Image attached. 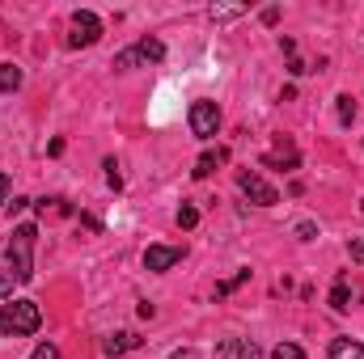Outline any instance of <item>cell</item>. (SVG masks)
Wrapping results in <instances>:
<instances>
[{"mask_svg":"<svg viewBox=\"0 0 364 359\" xmlns=\"http://www.w3.org/2000/svg\"><path fill=\"white\" fill-rule=\"evenodd\" d=\"M216 359H263V351H259V343H250V338H229V343H220Z\"/></svg>","mask_w":364,"mask_h":359,"instance_id":"obj_9","label":"cell"},{"mask_svg":"<svg viewBox=\"0 0 364 359\" xmlns=\"http://www.w3.org/2000/svg\"><path fill=\"white\" fill-rule=\"evenodd\" d=\"M195 224H199V211H195L191 203H182L178 207V228H195Z\"/></svg>","mask_w":364,"mask_h":359,"instance_id":"obj_16","label":"cell"},{"mask_svg":"<svg viewBox=\"0 0 364 359\" xmlns=\"http://www.w3.org/2000/svg\"><path fill=\"white\" fill-rule=\"evenodd\" d=\"M161 60H166V43H161V38H140L136 47H127V51L114 55V68L127 72V68H136V64H161Z\"/></svg>","mask_w":364,"mask_h":359,"instance_id":"obj_3","label":"cell"},{"mask_svg":"<svg viewBox=\"0 0 364 359\" xmlns=\"http://www.w3.org/2000/svg\"><path fill=\"white\" fill-rule=\"evenodd\" d=\"M272 359H305V351H301L296 343H279V347L272 351Z\"/></svg>","mask_w":364,"mask_h":359,"instance_id":"obj_15","label":"cell"},{"mask_svg":"<svg viewBox=\"0 0 364 359\" xmlns=\"http://www.w3.org/2000/svg\"><path fill=\"white\" fill-rule=\"evenodd\" d=\"M13 283H17V279H13V275L4 270V275H0V296H9V292H13Z\"/></svg>","mask_w":364,"mask_h":359,"instance_id":"obj_22","label":"cell"},{"mask_svg":"<svg viewBox=\"0 0 364 359\" xmlns=\"http://www.w3.org/2000/svg\"><path fill=\"white\" fill-rule=\"evenodd\" d=\"M106 182H110V186H114V190H119V186H123V178H119V165H114V161H106Z\"/></svg>","mask_w":364,"mask_h":359,"instance_id":"obj_21","label":"cell"},{"mask_svg":"<svg viewBox=\"0 0 364 359\" xmlns=\"http://www.w3.org/2000/svg\"><path fill=\"white\" fill-rule=\"evenodd\" d=\"M263 165H284V170H292V165H296V153L288 148V153H275V157H263Z\"/></svg>","mask_w":364,"mask_h":359,"instance_id":"obj_18","label":"cell"},{"mask_svg":"<svg viewBox=\"0 0 364 359\" xmlns=\"http://www.w3.org/2000/svg\"><path fill=\"white\" fill-rule=\"evenodd\" d=\"M242 13H246L242 4H212V9H208L212 21H233V17H242Z\"/></svg>","mask_w":364,"mask_h":359,"instance_id":"obj_14","label":"cell"},{"mask_svg":"<svg viewBox=\"0 0 364 359\" xmlns=\"http://www.w3.org/2000/svg\"><path fill=\"white\" fill-rule=\"evenodd\" d=\"M13 89H21V68L17 64H4L0 68V93H13Z\"/></svg>","mask_w":364,"mask_h":359,"instance_id":"obj_13","label":"cell"},{"mask_svg":"<svg viewBox=\"0 0 364 359\" xmlns=\"http://www.w3.org/2000/svg\"><path fill=\"white\" fill-rule=\"evenodd\" d=\"M237 190H242L250 203H259V207H275V203H279V190H275L263 174H255V170H237Z\"/></svg>","mask_w":364,"mask_h":359,"instance_id":"obj_4","label":"cell"},{"mask_svg":"<svg viewBox=\"0 0 364 359\" xmlns=\"http://www.w3.org/2000/svg\"><path fill=\"white\" fill-rule=\"evenodd\" d=\"M225 161H229V153H225V148H216V153H203V157L195 161V170H191V174H195V178H208V174H212L216 165H225Z\"/></svg>","mask_w":364,"mask_h":359,"instance_id":"obj_12","label":"cell"},{"mask_svg":"<svg viewBox=\"0 0 364 359\" xmlns=\"http://www.w3.org/2000/svg\"><path fill=\"white\" fill-rule=\"evenodd\" d=\"M97 38H102V21H97V13H90V9L73 13V21H68V47L81 51V47H93Z\"/></svg>","mask_w":364,"mask_h":359,"instance_id":"obj_5","label":"cell"},{"mask_svg":"<svg viewBox=\"0 0 364 359\" xmlns=\"http://www.w3.org/2000/svg\"><path fill=\"white\" fill-rule=\"evenodd\" d=\"M191 131L199 136V140H212L216 131H220V106L216 101H208V97H199V101H191Z\"/></svg>","mask_w":364,"mask_h":359,"instance_id":"obj_6","label":"cell"},{"mask_svg":"<svg viewBox=\"0 0 364 359\" xmlns=\"http://www.w3.org/2000/svg\"><path fill=\"white\" fill-rule=\"evenodd\" d=\"M136 347H140V338H136L132 330H119V334H110V338L102 343V351H106V355H110V359L127 355V351H136Z\"/></svg>","mask_w":364,"mask_h":359,"instance_id":"obj_10","label":"cell"},{"mask_svg":"<svg viewBox=\"0 0 364 359\" xmlns=\"http://www.w3.org/2000/svg\"><path fill=\"white\" fill-rule=\"evenodd\" d=\"M9 190H13V182H9V174H4V170H0V203L9 199Z\"/></svg>","mask_w":364,"mask_h":359,"instance_id":"obj_24","label":"cell"},{"mask_svg":"<svg viewBox=\"0 0 364 359\" xmlns=\"http://www.w3.org/2000/svg\"><path fill=\"white\" fill-rule=\"evenodd\" d=\"M170 359H199V351H195V347H178Z\"/></svg>","mask_w":364,"mask_h":359,"instance_id":"obj_25","label":"cell"},{"mask_svg":"<svg viewBox=\"0 0 364 359\" xmlns=\"http://www.w3.org/2000/svg\"><path fill=\"white\" fill-rule=\"evenodd\" d=\"M182 254H186L182 245H149V250H144V267L161 275V270L178 267V263H182Z\"/></svg>","mask_w":364,"mask_h":359,"instance_id":"obj_7","label":"cell"},{"mask_svg":"<svg viewBox=\"0 0 364 359\" xmlns=\"http://www.w3.org/2000/svg\"><path fill=\"white\" fill-rule=\"evenodd\" d=\"M352 118H356V101H352V97H348V93H343V97H339V123H343V127H348V123H352Z\"/></svg>","mask_w":364,"mask_h":359,"instance_id":"obj_17","label":"cell"},{"mask_svg":"<svg viewBox=\"0 0 364 359\" xmlns=\"http://www.w3.org/2000/svg\"><path fill=\"white\" fill-rule=\"evenodd\" d=\"M352 263H364V237L352 241Z\"/></svg>","mask_w":364,"mask_h":359,"instance_id":"obj_23","label":"cell"},{"mask_svg":"<svg viewBox=\"0 0 364 359\" xmlns=\"http://www.w3.org/2000/svg\"><path fill=\"white\" fill-rule=\"evenodd\" d=\"M360 211H364V203H360Z\"/></svg>","mask_w":364,"mask_h":359,"instance_id":"obj_27","label":"cell"},{"mask_svg":"<svg viewBox=\"0 0 364 359\" xmlns=\"http://www.w3.org/2000/svg\"><path fill=\"white\" fill-rule=\"evenodd\" d=\"M34 237H38L34 224H17L9 250H4V267H9V275L17 283H30L34 279Z\"/></svg>","mask_w":364,"mask_h":359,"instance_id":"obj_1","label":"cell"},{"mask_svg":"<svg viewBox=\"0 0 364 359\" xmlns=\"http://www.w3.org/2000/svg\"><path fill=\"white\" fill-rule=\"evenodd\" d=\"M331 359H364V343H356V338H331Z\"/></svg>","mask_w":364,"mask_h":359,"instance_id":"obj_11","label":"cell"},{"mask_svg":"<svg viewBox=\"0 0 364 359\" xmlns=\"http://www.w3.org/2000/svg\"><path fill=\"white\" fill-rule=\"evenodd\" d=\"M246 279H250V270H237V275H233L229 283H220V287H216V296H229V292H233V287H242Z\"/></svg>","mask_w":364,"mask_h":359,"instance_id":"obj_19","label":"cell"},{"mask_svg":"<svg viewBox=\"0 0 364 359\" xmlns=\"http://www.w3.org/2000/svg\"><path fill=\"white\" fill-rule=\"evenodd\" d=\"M296 237H301V241H309V237H314V224H309V220H305V224H296Z\"/></svg>","mask_w":364,"mask_h":359,"instance_id":"obj_26","label":"cell"},{"mask_svg":"<svg viewBox=\"0 0 364 359\" xmlns=\"http://www.w3.org/2000/svg\"><path fill=\"white\" fill-rule=\"evenodd\" d=\"M30 359H64L60 355V347H55V343H43V347H34V355Z\"/></svg>","mask_w":364,"mask_h":359,"instance_id":"obj_20","label":"cell"},{"mask_svg":"<svg viewBox=\"0 0 364 359\" xmlns=\"http://www.w3.org/2000/svg\"><path fill=\"white\" fill-rule=\"evenodd\" d=\"M356 292H360V287L352 283V275H339L335 287H331V309H335V313H348L352 300H356Z\"/></svg>","mask_w":364,"mask_h":359,"instance_id":"obj_8","label":"cell"},{"mask_svg":"<svg viewBox=\"0 0 364 359\" xmlns=\"http://www.w3.org/2000/svg\"><path fill=\"white\" fill-rule=\"evenodd\" d=\"M38 326H43V313H38L34 300H9V304L0 309V334H9V338L34 334Z\"/></svg>","mask_w":364,"mask_h":359,"instance_id":"obj_2","label":"cell"}]
</instances>
